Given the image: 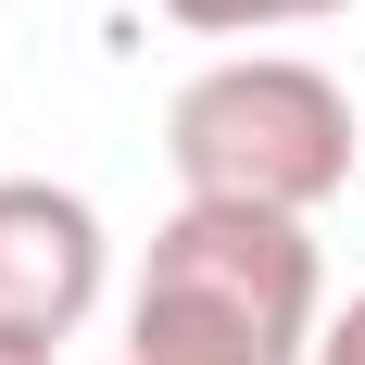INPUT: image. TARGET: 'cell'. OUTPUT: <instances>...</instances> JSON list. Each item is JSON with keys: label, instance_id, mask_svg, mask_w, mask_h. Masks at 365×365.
Listing matches in <instances>:
<instances>
[{"label": "cell", "instance_id": "1", "mask_svg": "<svg viewBox=\"0 0 365 365\" xmlns=\"http://www.w3.org/2000/svg\"><path fill=\"white\" fill-rule=\"evenodd\" d=\"M328 340V264L302 215L252 202H177L126 290V365H315Z\"/></svg>", "mask_w": 365, "mask_h": 365}, {"label": "cell", "instance_id": "2", "mask_svg": "<svg viewBox=\"0 0 365 365\" xmlns=\"http://www.w3.org/2000/svg\"><path fill=\"white\" fill-rule=\"evenodd\" d=\"M164 164H177V202L315 215L353 189V101L302 51H227L164 101Z\"/></svg>", "mask_w": 365, "mask_h": 365}, {"label": "cell", "instance_id": "3", "mask_svg": "<svg viewBox=\"0 0 365 365\" xmlns=\"http://www.w3.org/2000/svg\"><path fill=\"white\" fill-rule=\"evenodd\" d=\"M101 277H113V240H101V215H88V189L0 177V328L76 340L101 315Z\"/></svg>", "mask_w": 365, "mask_h": 365}, {"label": "cell", "instance_id": "4", "mask_svg": "<svg viewBox=\"0 0 365 365\" xmlns=\"http://www.w3.org/2000/svg\"><path fill=\"white\" fill-rule=\"evenodd\" d=\"M151 13H177L189 38H277V26H328L353 0H151Z\"/></svg>", "mask_w": 365, "mask_h": 365}, {"label": "cell", "instance_id": "5", "mask_svg": "<svg viewBox=\"0 0 365 365\" xmlns=\"http://www.w3.org/2000/svg\"><path fill=\"white\" fill-rule=\"evenodd\" d=\"M315 365H365V290H353V302L328 315V340H315Z\"/></svg>", "mask_w": 365, "mask_h": 365}, {"label": "cell", "instance_id": "6", "mask_svg": "<svg viewBox=\"0 0 365 365\" xmlns=\"http://www.w3.org/2000/svg\"><path fill=\"white\" fill-rule=\"evenodd\" d=\"M63 340H26V328H0V365H51Z\"/></svg>", "mask_w": 365, "mask_h": 365}]
</instances>
